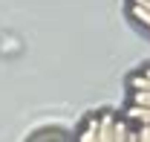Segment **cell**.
<instances>
[{"label": "cell", "mask_w": 150, "mask_h": 142, "mask_svg": "<svg viewBox=\"0 0 150 142\" xmlns=\"http://www.w3.org/2000/svg\"><path fill=\"white\" fill-rule=\"evenodd\" d=\"M130 105L150 107V90H130Z\"/></svg>", "instance_id": "5"}, {"label": "cell", "mask_w": 150, "mask_h": 142, "mask_svg": "<svg viewBox=\"0 0 150 142\" xmlns=\"http://www.w3.org/2000/svg\"><path fill=\"white\" fill-rule=\"evenodd\" d=\"M139 75H144V78H150V67H144V70H136Z\"/></svg>", "instance_id": "7"}, {"label": "cell", "mask_w": 150, "mask_h": 142, "mask_svg": "<svg viewBox=\"0 0 150 142\" xmlns=\"http://www.w3.org/2000/svg\"><path fill=\"white\" fill-rule=\"evenodd\" d=\"M95 131H98V116H90V119L84 122V128H81L78 142H95Z\"/></svg>", "instance_id": "3"}, {"label": "cell", "mask_w": 150, "mask_h": 142, "mask_svg": "<svg viewBox=\"0 0 150 142\" xmlns=\"http://www.w3.org/2000/svg\"><path fill=\"white\" fill-rule=\"evenodd\" d=\"M124 119L130 125H150V107H139V105H127Z\"/></svg>", "instance_id": "2"}, {"label": "cell", "mask_w": 150, "mask_h": 142, "mask_svg": "<svg viewBox=\"0 0 150 142\" xmlns=\"http://www.w3.org/2000/svg\"><path fill=\"white\" fill-rule=\"evenodd\" d=\"M130 3H136V6H142V9H147V12H150V0H130Z\"/></svg>", "instance_id": "6"}, {"label": "cell", "mask_w": 150, "mask_h": 142, "mask_svg": "<svg viewBox=\"0 0 150 142\" xmlns=\"http://www.w3.org/2000/svg\"><path fill=\"white\" fill-rule=\"evenodd\" d=\"M115 113L104 110L98 113V131H95V142H115Z\"/></svg>", "instance_id": "1"}, {"label": "cell", "mask_w": 150, "mask_h": 142, "mask_svg": "<svg viewBox=\"0 0 150 142\" xmlns=\"http://www.w3.org/2000/svg\"><path fill=\"white\" fill-rule=\"evenodd\" d=\"M130 18H133V20H139V23H142V26L150 32V12H147V9H142V6L130 3Z\"/></svg>", "instance_id": "4"}]
</instances>
